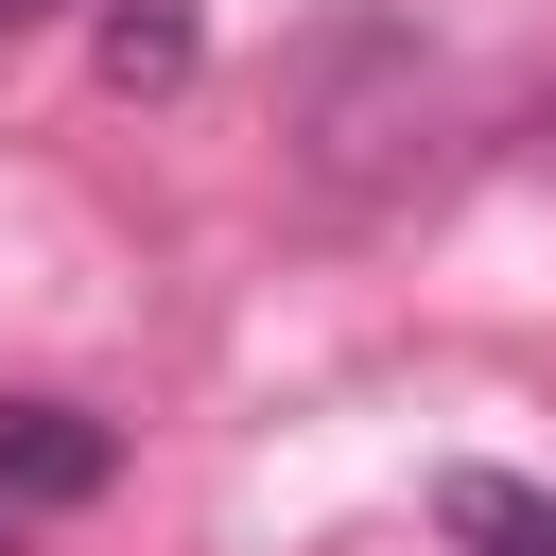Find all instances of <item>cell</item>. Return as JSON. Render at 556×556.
Returning <instances> with one entry per match:
<instances>
[{
	"label": "cell",
	"instance_id": "5",
	"mask_svg": "<svg viewBox=\"0 0 556 556\" xmlns=\"http://www.w3.org/2000/svg\"><path fill=\"white\" fill-rule=\"evenodd\" d=\"M0 539H17V504H0Z\"/></svg>",
	"mask_w": 556,
	"mask_h": 556
},
{
	"label": "cell",
	"instance_id": "1",
	"mask_svg": "<svg viewBox=\"0 0 556 556\" xmlns=\"http://www.w3.org/2000/svg\"><path fill=\"white\" fill-rule=\"evenodd\" d=\"M104 469H122V434L87 400H0V504H104Z\"/></svg>",
	"mask_w": 556,
	"mask_h": 556
},
{
	"label": "cell",
	"instance_id": "2",
	"mask_svg": "<svg viewBox=\"0 0 556 556\" xmlns=\"http://www.w3.org/2000/svg\"><path fill=\"white\" fill-rule=\"evenodd\" d=\"M434 521H452V556H556V486H521V469H452Z\"/></svg>",
	"mask_w": 556,
	"mask_h": 556
},
{
	"label": "cell",
	"instance_id": "3",
	"mask_svg": "<svg viewBox=\"0 0 556 556\" xmlns=\"http://www.w3.org/2000/svg\"><path fill=\"white\" fill-rule=\"evenodd\" d=\"M191 52H208L191 0H104V87H191Z\"/></svg>",
	"mask_w": 556,
	"mask_h": 556
},
{
	"label": "cell",
	"instance_id": "4",
	"mask_svg": "<svg viewBox=\"0 0 556 556\" xmlns=\"http://www.w3.org/2000/svg\"><path fill=\"white\" fill-rule=\"evenodd\" d=\"M17 17H52V0H0V35H17Z\"/></svg>",
	"mask_w": 556,
	"mask_h": 556
}]
</instances>
